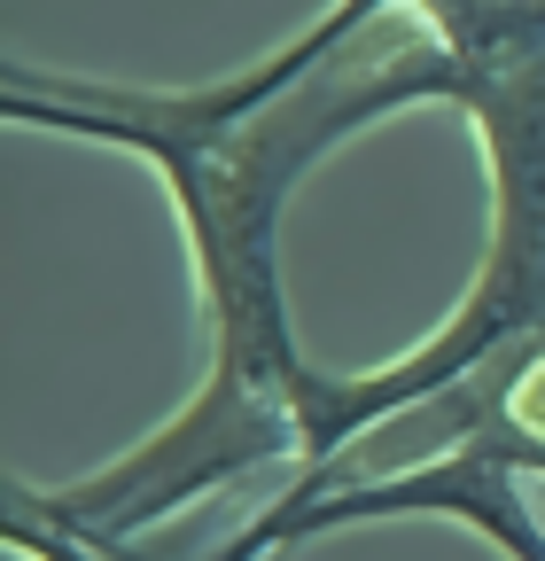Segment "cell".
<instances>
[{"instance_id":"obj_2","label":"cell","mask_w":545,"mask_h":561,"mask_svg":"<svg viewBox=\"0 0 545 561\" xmlns=\"http://www.w3.org/2000/svg\"><path fill=\"white\" fill-rule=\"evenodd\" d=\"M265 553H272V546L257 538V515H242L219 546H202V553H187V561H265ZM149 561H179V553H156V546H149Z\"/></svg>"},{"instance_id":"obj_1","label":"cell","mask_w":545,"mask_h":561,"mask_svg":"<svg viewBox=\"0 0 545 561\" xmlns=\"http://www.w3.org/2000/svg\"><path fill=\"white\" fill-rule=\"evenodd\" d=\"M467 62L421 9H374L351 32L312 24L297 47L265 55L257 70L211 94H141L9 70L0 110L16 125L94 133L117 149L156 157L179 227L202 273L211 320V375L195 405H179L149 445H132L102 476L71 491H24V507L79 538H149L195 500L281 468L304 476V351L281 305V210L297 180L351 140L359 125L405 102H460Z\"/></svg>"}]
</instances>
